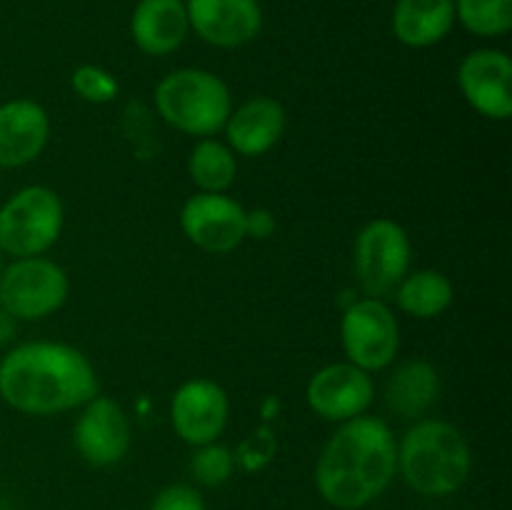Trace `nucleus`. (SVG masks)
Instances as JSON below:
<instances>
[{"instance_id":"1","label":"nucleus","mask_w":512,"mask_h":510,"mask_svg":"<svg viewBox=\"0 0 512 510\" xmlns=\"http://www.w3.org/2000/svg\"><path fill=\"white\" fill-rule=\"evenodd\" d=\"M98 373L83 350L58 340L15 345L0 360V398L25 415H58L98 395Z\"/></svg>"},{"instance_id":"2","label":"nucleus","mask_w":512,"mask_h":510,"mask_svg":"<svg viewBox=\"0 0 512 510\" xmlns=\"http://www.w3.org/2000/svg\"><path fill=\"white\" fill-rule=\"evenodd\" d=\"M398 473V440L373 415L345 420L315 463V488L338 510H360L388 490Z\"/></svg>"},{"instance_id":"3","label":"nucleus","mask_w":512,"mask_h":510,"mask_svg":"<svg viewBox=\"0 0 512 510\" xmlns=\"http://www.w3.org/2000/svg\"><path fill=\"white\" fill-rule=\"evenodd\" d=\"M470 468L468 440L445 420L420 418L398 443V473L420 495H453L465 485Z\"/></svg>"},{"instance_id":"4","label":"nucleus","mask_w":512,"mask_h":510,"mask_svg":"<svg viewBox=\"0 0 512 510\" xmlns=\"http://www.w3.org/2000/svg\"><path fill=\"white\" fill-rule=\"evenodd\" d=\"M155 108L170 128L193 138H213L225 128L233 95L220 75L203 68H178L155 88Z\"/></svg>"},{"instance_id":"5","label":"nucleus","mask_w":512,"mask_h":510,"mask_svg":"<svg viewBox=\"0 0 512 510\" xmlns=\"http://www.w3.org/2000/svg\"><path fill=\"white\" fill-rule=\"evenodd\" d=\"M65 208L48 185H25L0 205V250L13 258L43 255L63 233Z\"/></svg>"},{"instance_id":"6","label":"nucleus","mask_w":512,"mask_h":510,"mask_svg":"<svg viewBox=\"0 0 512 510\" xmlns=\"http://www.w3.org/2000/svg\"><path fill=\"white\" fill-rule=\"evenodd\" d=\"M70 293V278L55 260L13 258L0 273V308L13 320H43L58 313Z\"/></svg>"},{"instance_id":"7","label":"nucleus","mask_w":512,"mask_h":510,"mask_svg":"<svg viewBox=\"0 0 512 510\" xmlns=\"http://www.w3.org/2000/svg\"><path fill=\"white\" fill-rule=\"evenodd\" d=\"M413 243L408 230L390 218L363 225L353 245L355 275L370 298H385L410 273Z\"/></svg>"},{"instance_id":"8","label":"nucleus","mask_w":512,"mask_h":510,"mask_svg":"<svg viewBox=\"0 0 512 510\" xmlns=\"http://www.w3.org/2000/svg\"><path fill=\"white\" fill-rule=\"evenodd\" d=\"M340 343L348 363L375 373L388 368L400 348L398 318L383 298H360L345 308Z\"/></svg>"},{"instance_id":"9","label":"nucleus","mask_w":512,"mask_h":510,"mask_svg":"<svg viewBox=\"0 0 512 510\" xmlns=\"http://www.w3.org/2000/svg\"><path fill=\"white\" fill-rule=\"evenodd\" d=\"M180 228L195 248L223 255L248 238V210L225 193H195L180 208Z\"/></svg>"},{"instance_id":"10","label":"nucleus","mask_w":512,"mask_h":510,"mask_svg":"<svg viewBox=\"0 0 512 510\" xmlns=\"http://www.w3.org/2000/svg\"><path fill=\"white\" fill-rule=\"evenodd\" d=\"M305 400L315 415L330 423L360 418L375 400L373 375L348 360L330 363L310 375Z\"/></svg>"},{"instance_id":"11","label":"nucleus","mask_w":512,"mask_h":510,"mask_svg":"<svg viewBox=\"0 0 512 510\" xmlns=\"http://www.w3.org/2000/svg\"><path fill=\"white\" fill-rule=\"evenodd\" d=\"M230 418V400L223 385L208 378H193L178 385L170 398V423L183 443H215Z\"/></svg>"},{"instance_id":"12","label":"nucleus","mask_w":512,"mask_h":510,"mask_svg":"<svg viewBox=\"0 0 512 510\" xmlns=\"http://www.w3.org/2000/svg\"><path fill=\"white\" fill-rule=\"evenodd\" d=\"M458 88L465 103L488 120L512 115V60L505 50L478 48L458 65Z\"/></svg>"},{"instance_id":"13","label":"nucleus","mask_w":512,"mask_h":510,"mask_svg":"<svg viewBox=\"0 0 512 510\" xmlns=\"http://www.w3.org/2000/svg\"><path fill=\"white\" fill-rule=\"evenodd\" d=\"M75 450L93 468H110L130 450V420L118 400L95 395L80 410L73 428Z\"/></svg>"},{"instance_id":"14","label":"nucleus","mask_w":512,"mask_h":510,"mask_svg":"<svg viewBox=\"0 0 512 510\" xmlns=\"http://www.w3.org/2000/svg\"><path fill=\"white\" fill-rule=\"evenodd\" d=\"M188 23L215 48H240L263 28L258 0H185Z\"/></svg>"},{"instance_id":"15","label":"nucleus","mask_w":512,"mask_h":510,"mask_svg":"<svg viewBox=\"0 0 512 510\" xmlns=\"http://www.w3.org/2000/svg\"><path fill=\"white\" fill-rule=\"evenodd\" d=\"M285 128H288V113H285L283 103L268 98V95H255L230 110L223 130L225 143L235 155L260 158L280 143Z\"/></svg>"},{"instance_id":"16","label":"nucleus","mask_w":512,"mask_h":510,"mask_svg":"<svg viewBox=\"0 0 512 510\" xmlns=\"http://www.w3.org/2000/svg\"><path fill=\"white\" fill-rule=\"evenodd\" d=\"M50 118L40 103L13 98L0 105V168H23L45 150Z\"/></svg>"},{"instance_id":"17","label":"nucleus","mask_w":512,"mask_h":510,"mask_svg":"<svg viewBox=\"0 0 512 510\" xmlns=\"http://www.w3.org/2000/svg\"><path fill=\"white\" fill-rule=\"evenodd\" d=\"M190 33L183 0H140L130 15V35L153 58L175 53Z\"/></svg>"},{"instance_id":"18","label":"nucleus","mask_w":512,"mask_h":510,"mask_svg":"<svg viewBox=\"0 0 512 510\" xmlns=\"http://www.w3.org/2000/svg\"><path fill=\"white\" fill-rule=\"evenodd\" d=\"M393 35L408 48H430L450 35L455 25L453 0H398L393 8Z\"/></svg>"},{"instance_id":"19","label":"nucleus","mask_w":512,"mask_h":510,"mask_svg":"<svg viewBox=\"0 0 512 510\" xmlns=\"http://www.w3.org/2000/svg\"><path fill=\"white\" fill-rule=\"evenodd\" d=\"M440 393V378L433 363L423 358L398 365L385 383V403L398 418L420 420Z\"/></svg>"},{"instance_id":"20","label":"nucleus","mask_w":512,"mask_h":510,"mask_svg":"<svg viewBox=\"0 0 512 510\" xmlns=\"http://www.w3.org/2000/svg\"><path fill=\"white\" fill-rule=\"evenodd\" d=\"M395 303L405 315L418 320H433L453 305L455 288L440 270H413L393 290Z\"/></svg>"},{"instance_id":"21","label":"nucleus","mask_w":512,"mask_h":510,"mask_svg":"<svg viewBox=\"0 0 512 510\" xmlns=\"http://www.w3.org/2000/svg\"><path fill=\"white\" fill-rule=\"evenodd\" d=\"M188 175L198 193H228L238 175V160L215 138H200L188 155Z\"/></svg>"},{"instance_id":"22","label":"nucleus","mask_w":512,"mask_h":510,"mask_svg":"<svg viewBox=\"0 0 512 510\" xmlns=\"http://www.w3.org/2000/svg\"><path fill=\"white\" fill-rule=\"evenodd\" d=\"M455 20L478 38H500L512 28V0H453Z\"/></svg>"},{"instance_id":"23","label":"nucleus","mask_w":512,"mask_h":510,"mask_svg":"<svg viewBox=\"0 0 512 510\" xmlns=\"http://www.w3.org/2000/svg\"><path fill=\"white\" fill-rule=\"evenodd\" d=\"M235 470V453L223 443H205L198 445L190 460V473L200 485H223Z\"/></svg>"},{"instance_id":"24","label":"nucleus","mask_w":512,"mask_h":510,"mask_svg":"<svg viewBox=\"0 0 512 510\" xmlns=\"http://www.w3.org/2000/svg\"><path fill=\"white\" fill-rule=\"evenodd\" d=\"M70 85H73L75 95L85 103L105 105L113 103L120 93V83L110 70L100 68V65H80L70 75Z\"/></svg>"},{"instance_id":"25","label":"nucleus","mask_w":512,"mask_h":510,"mask_svg":"<svg viewBox=\"0 0 512 510\" xmlns=\"http://www.w3.org/2000/svg\"><path fill=\"white\" fill-rule=\"evenodd\" d=\"M150 510H208V508H205L203 495H200L193 485L175 483V485H168V488H163L158 495H155Z\"/></svg>"},{"instance_id":"26","label":"nucleus","mask_w":512,"mask_h":510,"mask_svg":"<svg viewBox=\"0 0 512 510\" xmlns=\"http://www.w3.org/2000/svg\"><path fill=\"white\" fill-rule=\"evenodd\" d=\"M273 230H275V218L270 210L265 208L248 210V235H253V238H268Z\"/></svg>"},{"instance_id":"27","label":"nucleus","mask_w":512,"mask_h":510,"mask_svg":"<svg viewBox=\"0 0 512 510\" xmlns=\"http://www.w3.org/2000/svg\"><path fill=\"white\" fill-rule=\"evenodd\" d=\"M13 333H15V320L0 308V345L8 343V340L13 338Z\"/></svg>"},{"instance_id":"28","label":"nucleus","mask_w":512,"mask_h":510,"mask_svg":"<svg viewBox=\"0 0 512 510\" xmlns=\"http://www.w3.org/2000/svg\"><path fill=\"white\" fill-rule=\"evenodd\" d=\"M3 255L5 253H3V250H0V273H3Z\"/></svg>"}]
</instances>
